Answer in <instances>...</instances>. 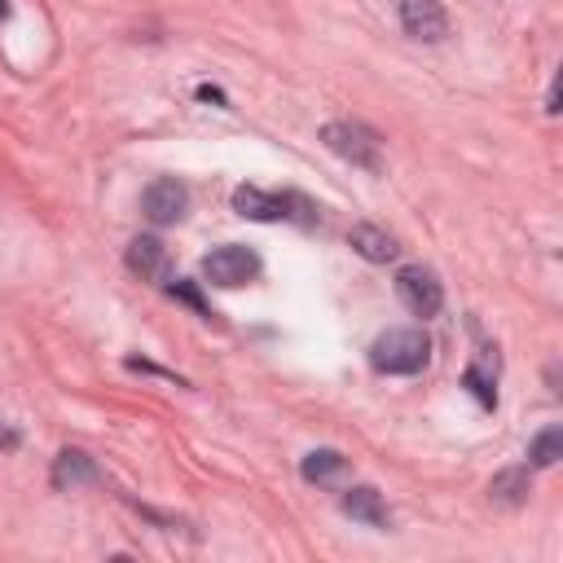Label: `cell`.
<instances>
[{
  "mask_svg": "<svg viewBox=\"0 0 563 563\" xmlns=\"http://www.w3.org/2000/svg\"><path fill=\"white\" fill-rule=\"evenodd\" d=\"M141 207H145V220L150 224H176L189 207V194L180 180H154L145 194H141Z\"/></svg>",
  "mask_w": 563,
  "mask_h": 563,
  "instance_id": "obj_5",
  "label": "cell"
},
{
  "mask_svg": "<svg viewBox=\"0 0 563 563\" xmlns=\"http://www.w3.org/2000/svg\"><path fill=\"white\" fill-rule=\"evenodd\" d=\"M255 273H260V255H255L251 246H238V242L216 246V251L202 260V277H207L211 286H224V290L255 282Z\"/></svg>",
  "mask_w": 563,
  "mask_h": 563,
  "instance_id": "obj_2",
  "label": "cell"
},
{
  "mask_svg": "<svg viewBox=\"0 0 563 563\" xmlns=\"http://www.w3.org/2000/svg\"><path fill=\"white\" fill-rule=\"evenodd\" d=\"M92 479V462L84 457V453H75V449H66V453H57V466H53V484L57 488H75V484H88Z\"/></svg>",
  "mask_w": 563,
  "mask_h": 563,
  "instance_id": "obj_11",
  "label": "cell"
},
{
  "mask_svg": "<svg viewBox=\"0 0 563 563\" xmlns=\"http://www.w3.org/2000/svg\"><path fill=\"white\" fill-rule=\"evenodd\" d=\"M400 26L413 35V40H444L449 35V13L435 4V0H400Z\"/></svg>",
  "mask_w": 563,
  "mask_h": 563,
  "instance_id": "obj_6",
  "label": "cell"
},
{
  "mask_svg": "<svg viewBox=\"0 0 563 563\" xmlns=\"http://www.w3.org/2000/svg\"><path fill=\"white\" fill-rule=\"evenodd\" d=\"M286 207H290L286 194H264L260 185H238L233 189V211L246 216V220H264V224L268 220H286L290 216Z\"/></svg>",
  "mask_w": 563,
  "mask_h": 563,
  "instance_id": "obj_7",
  "label": "cell"
},
{
  "mask_svg": "<svg viewBox=\"0 0 563 563\" xmlns=\"http://www.w3.org/2000/svg\"><path fill=\"white\" fill-rule=\"evenodd\" d=\"M523 493H528V475L523 471H501L497 479H493V497L497 501H523Z\"/></svg>",
  "mask_w": 563,
  "mask_h": 563,
  "instance_id": "obj_14",
  "label": "cell"
},
{
  "mask_svg": "<svg viewBox=\"0 0 563 563\" xmlns=\"http://www.w3.org/2000/svg\"><path fill=\"white\" fill-rule=\"evenodd\" d=\"M343 510H347L352 519L369 523V528H383V523H387V510H383V501H378L374 488H347V493H343Z\"/></svg>",
  "mask_w": 563,
  "mask_h": 563,
  "instance_id": "obj_10",
  "label": "cell"
},
{
  "mask_svg": "<svg viewBox=\"0 0 563 563\" xmlns=\"http://www.w3.org/2000/svg\"><path fill=\"white\" fill-rule=\"evenodd\" d=\"M347 242H352L356 255H365V260H374V264H387V260H396V251H400L396 238H391L387 229H378V224H352Z\"/></svg>",
  "mask_w": 563,
  "mask_h": 563,
  "instance_id": "obj_8",
  "label": "cell"
},
{
  "mask_svg": "<svg viewBox=\"0 0 563 563\" xmlns=\"http://www.w3.org/2000/svg\"><path fill=\"white\" fill-rule=\"evenodd\" d=\"M4 18H9V0H0V22H4Z\"/></svg>",
  "mask_w": 563,
  "mask_h": 563,
  "instance_id": "obj_17",
  "label": "cell"
},
{
  "mask_svg": "<svg viewBox=\"0 0 563 563\" xmlns=\"http://www.w3.org/2000/svg\"><path fill=\"white\" fill-rule=\"evenodd\" d=\"M528 457H532V466H554V462L563 457V431H559V427H545V431L532 440Z\"/></svg>",
  "mask_w": 563,
  "mask_h": 563,
  "instance_id": "obj_13",
  "label": "cell"
},
{
  "mask_svg": "<svg viewBox=\"0 0 563 563\" xmlns=\"http://www.w3.org/2000/svg\"><path fill=\"white\" fill-rule=\"evenodd\" d=\"M396 295L413 317H435L440 303H444V290H440L435 273H427L422 264H409V268L396 273Z\"/></svg>",
  "mask_w": 563,
  "mask_h": 563,
  "instance_id": "obj_4",
  "label": "cell"
},
{
  "mask_svg": "<svg viewBox=\"0 0 563 563\" xmlns=\"http://www.w3.org/2000/svg\"><path fill=\"white\" fill-rule=\"evenodd\" d=\"M303 479H312V484H325V479H334L339 471H343V457L334 453V449H312L308 457H303Z\"/></svg>",
  "mask_w": 563,
  "mask_h": 563,
  "instance_id": "obj_12",
  "label": "cell"
},
{
  "mask_svg": "<svg viewBox=\"0 0 563 563\" xmlns=\"http://www.w3.org/2000/svg\"><path fill=\"white\" fill-rule=\"evenodd\" d=\"M18 444V431H9V427H0V449H13Z\"/></svg>",
  "mask_w": 563,
  "mask_h": 563,
  "instance_id": "obj_16",
  "label": "cell"
},
{
  "mask_svg": "<svg viewBox=\"0 0 563 563\" xmlns=\"http://www.w3.org/2000/svg\"><path fill=\"white\" fill-rule=\"evenodd\" d=\"M128 268H132L136 277H145V282H158V277L167 273V251H163V242H158V238H132V242H128Z\"/></svg>",
  "mask_w": 563,
  "mask_h": 563,
  "instance_id": "obj_9",
  "label": "cell"
},
{
  "mask_svg": "<svg viewBox=\"0 0 563 563\" xmlns=\"http://www.w3.org/2000/svg\"><path fill=\"white\" fill-rule=\"evenodd\" d=\"M167 290H172V295H176L180 303H189L194 312H202V317H211V308L202 303V295H198V286H194V282H185V277H180V282H172Z\"/></svg>",
  "mask_w": 563,
  "mask_h": 563,
  "instance_id": "obj_15",
  "label": "cell"
},
{
  "mask_svg": "<svg viewBox=\"0 0 563 563\" xmlns=\"http://www.w3.org/2000/svg\"><path fill=\"white\" fill-rule=\"evenodd\" d=\"M321 141H325L339 158H347V163H356V167L378 172V136H374L369 128H361V123H325Z\"/></svg>",
  "mask_w": 563,
  "mask_h": 563,
  "instance_id": "obj_3",
  "label": "cell"
},
{
  "mask_svg": "<svg viewBox=\"0 0 563 563\" xmlns=\"http://www.w3.org/2000/svg\"><path fill=\"white\" fill-rule=\"evenodd\" d=\"M431 356V343L422 330H409V325H396V330H383L374 343H369V365L378 374H418Z\"/></svg>",
  "mask_w": 563,
  "mask_h": 563,
  "instance_id": "obj_1",
  "label": "cell"
}]
</instances>
